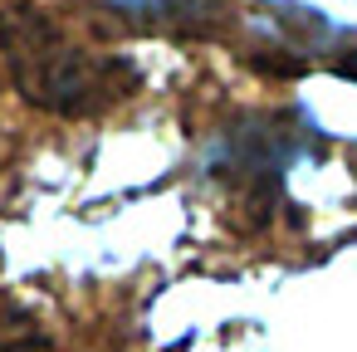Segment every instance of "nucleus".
Masks as SVG:
<instances>
[{
  "instance_id": "7ed1b4c3",
  "label": "nucleus",
  "mask_w": 357,
  "mask_h": 352,
  "mask_svg": "<svg viewBox=\"0 0 357 352\" xmlns=\"http://www.w3.org/2000/svg\"><path fill=\"white\" fill-rule=\"evenodd\" d=\"M40 332L30 328V318L25 313H10V303L0 298V342H35Z\"/></svg>"
},
{
  "instance_id": "f257e3e1",
  "label": "nucleus",
  "mask_w": 357,
  "mask_h": 352,
  "mask_svg": "<svg viewBox=\"0 0 357 352\" xmlns=\"http://www.w3.org/2000/svg\"><path fill=\"white\" fill-rule=\"evenodd\" d=\"M10 54H15V64H20L25 89L40 93V98L54 103V108H84V103L98 93V84H103V74H98V64H93L89 54H79L74 45L45 35L40 25H35L30 40H15Z\"/></svg>"
},
{
  "instance_id": "f03ea898",
  "label": "nucleus",
  "mask_w": 357,
  "mask_h": 352,
  "mask_svg": "<svg viewBox=\"0 0 357 352\" xmlns=\"http://www.w3.org/2000/svg\"><path fill=\"white\" fill-rule=\"evenodd\" d=\"M108 6L123 10V15L152 20V25H186V20L211 10V0H108Z\"/></svg>"
}]
</instances>
